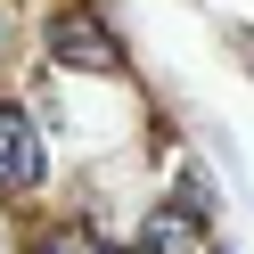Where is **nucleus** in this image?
Returning a JSON list of instances; mask_svg holds the SVG:
<instances>
[{"label": "nucleus", "instance_id": "nucleus-1", "mask_svg": "<svg viewBox=\"0 0 254 254\" xmlns=\"http://www.w3.org/2000/svg\"><path fill=\"white\" fill-rule=\"evenodd\" d=\"M50 58L74 74H123V41L107 33L99 8H66V17L50 25Z\"/></svg>", "mask_w": 254, "mask_h": 254}, {"label": "nucleus", "instance_id": "nucleus-2", "mask_svg": "<svg viewBox=\"0 0 254 254\" xmlns=\"http://www.w3.org/2000/svg\"><path fill=\"white\" fill-rule=\"evenodd\" d=\"M0 189H41V131L17 107H0Z\"/></svg>", "mask_w": 254, "mask_h": 254}, {"label": "nucleus", "instance_id": "nucleus-3", "mask_svg": "<svg viewBox=\"0 0 254 254\" xmlns=\"http://www.w3.org/2000/svg\"><path fill=\"white\" fill-rule=\"evenodd\" d=\"M139 246H148V254H197V213H189V205H164V213H148Z\"/></svg>", "mask_w": 254, "mask_h": 254}, {"label": "nucleus", "instance_id": "nucleus-4", "mask_svg": "<svg viewBox=\"0 0 254 254\" xmlns=\"http://www.w3.org/2000/svg\"><path fill=\"white\" fill-rule=\"evenodd\" d=\"M33 254H99V238H90V230H74V221H66V230H50V238H41Z\"/></svg>", "mask_w": 254, "mask_h": 254}, {"label": "nucleus", "instance_id": "nucleus-5", "mask_svg": "<svg viewBox=\"0 0 254 254\" xmlns=\"http://www.w3.org/2000/svg\"><path fill=\"white\" fill-rule=\"evenodd\" d=\"M99 254H123V246H99Z\"/></svg>", "mask_w": 254, "mask_h": 254}]
</instances>
